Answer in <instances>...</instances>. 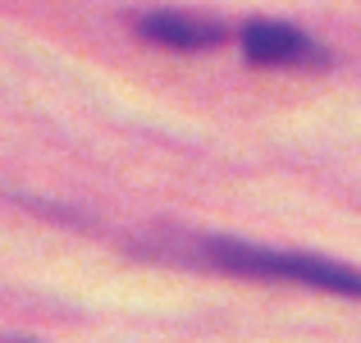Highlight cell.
I'll return each mask as SVG.
<instances>
[{"mask_svg": "<svg viewBox=\"0 0 361 343\" xmlns=\"http://www.w3.org/2000/svg\"><path fill=\"white\" fill-rule=\"evenodd\" d=\"M202 252L211 256L215 265L233 275H256V279H288V284H307V289H329L343 293V298H357V270L338 261H325V256L311 252H283V247H261V243H238V238H206Z\"/></svg>", "mask_w": 361, "mask_h": 343, "instance_id": "6da1fadb", "label": "cell"}, {"mask_svg": "<svg viewBox=\"0 0 361 343\" xmlns=\"http://www.w3.org/2000/svg\"><path fill=\"white\" fill-rule=\"evenodd\" d=\"M238 42L247 64L261 69H320L329 64V51L311 42L298 23H279V18H247L238 28Z\"/></svg>", "mask_w": 361, "mask_h": 343, "instance_id": "7a4b0ae2", "label": "cell"}, {"mask_svg": "<svg viewBox=\"0 0 361 343\" xmlns=\"http://www.w3.org/2000/svg\"><path fill=\"white\" fill-rule=\"evenodd\" d=\"M133 28H137L147 42L169 46V51H211V46H220L224 37H229L220 23L197 18V14H178V9H151V14H137Z\"/></svg>", "mask_w": 361, "mask_h": 343, "instance_id": "3957f363", "label": "cell"}]
</instances>
